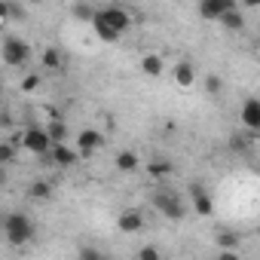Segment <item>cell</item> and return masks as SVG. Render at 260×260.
Returning <instances> with one entry per match:
<instances>
[{
  "instance_id": "20",
  "label": "cell",
  "mask_w": 260,
  "mask_h": 260,
  "mask_svg": "<svg viewBox=\"0 0 260 260\" xmlns=\"http://www.w3.org/2000/svg\"><path fill=\"white\" fill-rule=\"evenodd\" d=\"M147 175L156 178V181H162V178L172 175V162H169V159H150V162H147Z\"/></svg>"
},
{
  "instance_id": "3",
  "label": "cell",
  "mask_w": 260,
  "mask_h": 260,
  "mask_svg": "<svg viewBox=\"0 0 260 260\" xmlns=\"http://www.w3.org/2000/svg\"><path fill=\"white\" fill-rule=\"evenodd\" d=\"M0 58H4V64L10 68H25L31 61V46L19 37H7L4 46H0Z\"/></svg>"
},
{
  "instance_id": "27",
  "label": "cell",
  "mask_w": 260,
  "mask_h": 260,
  "mask_svg": "<svg viewBox=\"0 0 260 260\" xmlns=\"http://www.w3.org/2000/svg\"><path fill=\"white\" fill-rule=\"evenodd\" d=\"M138 260H159V248H153V245L141 248V251H138Z\"/></svg>"
},
{
  "instance_id": "33",
  "label": "cell",
  "mask_w": 260,
  "mask_h": 260,
  "mask_svg": "<svg viewBox=\"0 0 260 260\" xmlns=\"http://www.w3.org/2000/svg\"><path fill=\"white\" fill-rule=\"evenodd\" d=\"M0 230H4V220H0Z\"/></svg>"
},
{
  "instance_id": "5",
  "label": "cell",
  "mask_w": 260,
  "mask_h": 260,
  "mask_svg": "<svg viewBox=\"0 0 260 260\" xmlns=\"http://www.w3.org/2000/svg\"><path fill=\"white\" fill-rule=\"evenodd\" d=\"M236 7V0H199V16L205 22H217L226 10Z\"/></svg>"
},
{
  "instance_id": "25",
  "label": "cell",
  "mask_w": 260,
  "mask_h": 260,
  "mask_svg": "<svg viewBox=\"0 0 260 260\" xmlns=\"http://www.w3.org/2000/svg\"><path fill=\"white\" fill-rule=\"evenodd\" d=\"M205 89H208L211 95H217V92L223 89V80H220L217 74H208V77H205Z\"/></svg>"
},
{
  "instance_id": "23",
  "label": "cell",
  "mask_w": 260,
  "mask_h": 260,
  "mask_svg": "<svg viewBox=\"0 0 260 260\" xmlns=\"http://www.w3.org/2000/svg\"><path fill=\"white\" fill-rule=\"evenodd\" d=\"M7 162H16V147L10 141H0V166H7Z\"/></svg>"
},
{
  "instance_id": "1",
  "label": "cell",
  "mask_w": 260,
  "mask_h": 260,
  "mask_svg": "<svg viewBox=\"0 0 260 260\" xmlns=\"http://www.w3.org/2000/svg\"><path fill=\"white\" fill-rule=\"evenodd\" d=\"M34 220L28 217V214H22V211H13V214H7L4 217V236H7V242L10 245H28L31 239H34Z\"/></svg>"
},
{
  "instance_id": "8",
  "label": "cell",
  "mask_w": 260,
  "mask_h": 260,
  "mask_svg": "<svg viewBox=\"0 0 260 260\" xmlns=\"http://www.w3.org/2000/svg\"><path fill=\"white\" fill-rule=\"evenodd\" d=\"M116 226H119V233H141L144 230V214L135 211V208H125V211H119Z\"/></svg>"
},
{
  "instance_id": "10",
  "label": "cell",
  "mask_w": 260,
  "mask_h": 260,
  "mask_svg": "<svg viewBox=\"0 0 260 260\" xmlns=\"http://www.w3.org/2000/svg\"><path fill=\"white\" fill-rule=\"evenodd\" d=\"M190 199H193V211H196L199 217H208V214L214 211V202H211V196L205 193L202 184H193V187H190Z\"/></svg>"
},
{
  "instance_id": "34",
  "label": "cell",
  "mask_w": 260,
  "mask_h": 260,
  "mask_svg": "<svg viewBox=\"0 0 260 260\" xmlns=\"http://www.w3.org/2000/svg\"><path fill=\"white\" fill-rule=\"evenodd\" d=\"M119 4H128V0H119Z\"/></svg>"
},
{
  "instance_id": "11",
  "label": "cell",
  "mask_w": 260,
  "mask_h": 260,
  "mask_svg": "<svg viewBox=\"0 0 260 260\" xmlns=\"http://www.w3.org/2000/svg\"><path fill=\"white\" fill-rule=\"evenodd\" d=\"M242 125L248 132H260V101L257 98H245L242 104Z\"/></svg>"
},
{
  "instance_id": "4",
  "label": "cell",
  "mask_w": 260,
  "mask_h": 260,
  "mask_svg": "<svg viewBox=\"0 0 260 260\" xmlns=\"http://www.w3.org/2000/svg\"><path fill=\"white\" fill-rule=\"evenodd\" d=\"M22 147H25L28 153H34V156H40V153H46V150L52 147V141H49V135H46V128L31 125V128H25V132H22Z\"/></svg>"
},
{
  "instance_id": "19",
  "label": "cell",
  "mask_w": 260,
  "mask_h": 260,
  "mask_svg": "<svg viewBox=\"0 0 260 260\" xmlns=\"http://www.w3.org/2000/svg\"><path fill=\"white\" fill-rule=\"evenodd\" d=\"M40 64H43L46 71H61L64 58H61V52H58L55 46H49V49H43V55H40Z\"/></svg>"
},
{
  "instance_id": "24",
  "label": "cell",
  "mask_w": 260,
  "mask_h": 260,
  "mask_svg": "<svg viewBox=\"0 0 260 260\" xmlns=\"http://www.w3.org/2000/svg\"><path fill=\"white\" fill-rule=\"evenodd\" d=\"M217 245H220V248H239V236H236L233 230H223V233L217 236Z\"/></svg>"
},
{
  "instance_id": "17",
  "label": "cell",
  "mask_w": 260,
  "mask_h": 260,
  "mask_svg": "<svg viewBox=\"0 0 260 260\" xmlns=\"http://www.w3.org/2000/svg\"><path fill=\"white\" fill-rule=\"evenodd\" d=\"M138 162H141V159H138V153H132V150H122V153H116V159H113V166H116L119 172H125V175H128V172H138Z\"/></svg>"
},
{
  "instance_id": "15",
  "label": "cell",
  "mask_w": 260,
  "mask_h": 260,
  "mask_svg": "<svg viewBox=\"0 0 260 260\" xmlns=\"http://www.w3.org/2000/svg\"><path fill=\"white\" fill-rule=\"evenodd\" d=\"M46 135H49V141H52V144H61V141H68V138H71V128H68V122L58 116V119H52V122L46 125Z\"/></svg>"
},
{
  "instance_id": "26",
  "label": "cell",
  "mask_w": 260,
  "mask_h": 260,
  "mask_svg": "<svg viewBox=\"0 0 260 260\" xmlns=\"http://www.w3.org/2000/svg\"><path fill=\"white\" fill-rule=\"evenodd\" d=\"M37 86H40V77L37 74H31V77L22 80V92H37Z\"/></svg>"
},
{
  "instance_id": "22",
  "label": "cell",
  "mask_w": 260,
  "mask_h": 260,
  "mask_svg": "<svg viewBox=\"0 0 260 260\" xmlns=\"http://www.w3.org/2000/svg\"><path fill=\"white\" fill-rule=\"evenodd\" d=\"M71 13H74V19H77V22H92V16H95V10L86 4V0L74 4V10H71Z\"/></svg>"
},
{
  "instance_id": "32",
  "label": "cell",
  "mask_w": 260,
  "mask_h": 260,
  "mask_svg": "<svg viewBox=\"0 0 260 260\" xmlns=\"http://www.w3.org/2000/svg\"><path fill=\"white\" fill-rule=\"evenodd\" d=\"M28 4H43V0H28Z\"/></svg>"
},
{
  "instance_id": "31",
  "label": "cell",
  "mask_w": 260,
  "mask_h": 260,
  "mask_svg": "<svg viewBox=\"0 0 260 260\" xmlns=\"http://www.w3.org/2000/svg\"><path fill=\"white\" fill-rule=\"evenodd\" d=\"M242 4H245L248 10H257V7H260V0H242Z\"/></svg>"
},
{
  "instance_id": "21",
  "label": "cell",
  "mask_w": 260,
  "mask_h": 260,
  "mask_svg": "<svg viewBox=\"0 0 260 260\" xmlns=\"http://www.w3.org/2000/svg\"><path fill=\"white\" fill-rule=\"evenodd\" d=\"M28 196H31V199H49V196H52V187H49L46 181H34V184L28 187Z\"/></svg>"
},
{
  "instance_id": "35",
  "label": "cell",
  "mask_w": 260,
  "mask_h": 260,
  "mask_svg": "<svg viewBox=\"0 0 260 260\" xmlns=\"http://www.w3.org/2000/svg\"><path fill=\"white\" fill-rule=\"evenodd\" d=\"M0 181H4V172H0Z\"/></svg>"
},
{
  "instance_id": "2",
  "label": "cell",
  "mask_w": 260,
  "mask_h": 260,
  "mask_svg": "<svg viewBox=\"0 0 260 260\" xmlns=\"http://www.w3.org/2000/svg\"><path fill=\"white\" fill-rule=\"evenodd\" d=\"M153 205L169 217V220H184V214H187V205H184V199L178 196V193H172L169 187H159L156 193H153Z\"/></svg>"
},
{
  "instance_id": "14",
  "label": "cell",
  "mask_w": 260,
  "mask_h": 260,
  "mask_svg": "<svg viewBox=\"0 0 260 260\" xmlns=\"http://www.w3.org/2000/svg\"><path fill=\"white\" fill-rule=\"evenodd\" d=\"M138 68L147 74V77H162V55H156V52H147V55H141V61H138Z\"/></svg>"
},
{
  "instance_id": "30",
  "label": "cell",
  "mask_w": 260,
  "mask_h": 260,
  "mask_svg": "<svg viewBox=\"0 0 260 260\" xmlns=\"http://www.w3.org/2000/svg\"><path fill=\"white\" fill-rule=\"evenodd\" d=\"M0 19H10V0H0Z\"/></svg>"
},
{
  "instance_id": "28",
  "label": "cell",
  "mask_w": 260,
  "mask_h": 260,
  "mask_svg": "<svg viewBox=\"0 0 260 260\" xmlns=\"http://www.w3.org/2000/svg\"><path fill=\"white\" fill-rule=\"evenodd\" d=\"M80 257H86V260H101V251H98V248L83 245V248H80Z\"/></svg>"
},
{
  "instance_id": "16",
  "label": "cell",
  "mask_w": 260,
  "mask_h": 260,
  "mask_svg": "<svg viewBox=\"0 0 260 260\" xmlns=\"http://www.w3.org/2000/svg\"><path fill=\"white\" fill-rule=\"evenodd\" d=\"M254 138H257V132H233L230 150H233V153H248V147L254 144Z\"/></svg>"
},
{
  "instance_id": "7",
  "label": "cell",
  "mask_w": 260,
  "mask_h": 260,
  "mask_svg": "<svg viewBox=\"0 0 260 260\" xmlns=\"http://www.w3.org/2000/svg\"><path fill=\"white\" fill-rule=\"evenodd\" d=\"M104 144V135L95 132V128H83V132L77 135V147H80V156H92L98 147Z\"/></svg>"
},
{
  "instance_id": "9",
  "label": "cell",
  "mask_w": 260,
  "mask_h": 260,
  "mask_svg": "<svg viewBox=\"0 0 260 260\" xmlns=\"http://www.w3.org/2000/svg\"><path fill=\"white\" fill-rule=\"evenodd\" d=\"M52 166H61V169H71V166H77L80 162V150H74V147H68L64 141L61 144H52Z\"/></svg>"
},
{
  "instance_id": "29",
  "label": "cell",
  "mask_w": 260,
  "mask_h": 260,
  "mask_svg": "<svg viewBox=\"0 0 260 260\" xmlns=\"http://www.w3.org/2000/svg\"><path fill=\"white\" fill-rule=\"evenodd\" d=\"M10 19H25V10L16 7V4H10Z\"/></svg>"
},
{
  "instance_id": "6",
  "label": "cell",
  "mask_w": 260,
  "mask_h": 260,
  "mask_svg": "<svg viewBox=\"0 0 260 260\" xmlns=\"http://www.w3.org/2000/svg\"><path fill=\"white\" fill-rule=\"evenodd\" d=\"M98 13H101V16H104V22H110L119 34H125L128 28H132V22H135V19H132V13H125L122 7H104V10H98Z\"/></svg>"
},
{
  "instance_id": "12",
  "label": "cell",
  "mask_w": 260,
  "mask_h": 260,
  "mask_svg": "<svg viewBox=\"0 0 260 260\" xmlns=\"http://www.w3.org/2000/svg\"><path fill=\"white\" fill-rule=\"evenodd\" d=\"M89 25H92V31L98 34V40H104V43H116V40L122 37L110 22H104V16H101L98 10H95V16H92V22H89Z\"/></svg>"
},
{
  "instance_id": "13",
  "label": "cell",
  "mask_w": 260,
  "mask_h": 260,
  "mask_svg": "<svg viewBox=\"0 0 260 260\" xmlns=\"http://www.w3.org/2000/svg\"><path fill=\"white\" fill-rule=\"evenodd\" d=\"M175 83H178L181 89H193V83H196V68H193L190 61H178V64H175Z\"/></svg>"
},
{
  "instance_id": "18",
  "label": "cell",
  "mask_w": 260,
  "mask_h": 260,
  "mask_svg": "<svg viewBox=\"0 0 260 260\" xmlns=\"http://www.w3.org/2000/svg\"><path fill=\"white\" fill-rule=\"evenodd\" d=\"M217 22H220V25H223L226 31H242V28H245V16H242V13H239L236 7H233V10H226V13H223V16H220Z\"/></svg>"
},
{
  "instance_id": "36",
  "label": "cell",
  "mask_w": 260,
  "mask_h": 260,
  "mask_svg": "<svg viewBox=\"0 0 260 260\" xmlns=\"http://www.w3.org/2000/svg\"><path fill=\"white\" fill-rule=\"evenodd\" d=\"M0 89H4V83H0Z\"/></svg>"
}]
</instances>
